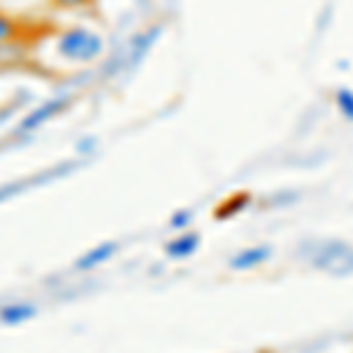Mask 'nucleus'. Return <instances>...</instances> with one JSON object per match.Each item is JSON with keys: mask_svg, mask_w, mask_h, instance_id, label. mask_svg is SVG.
<instances>
[{"mask_svg": "<svg viewBox=\"0 0 353 353\" xmlns=\"http://www.w3.org/2000/svg\"><path fill=\"white\" fill-rule=\"evenodd\" d=\"M36 313L38 309L33 304H28V301H12V304L0 306V325H8V327L24 325V323L36 318Z\"/></svg>", "mask_w": 353, "mask_h": 353, "instance_id": "39448f33", "label": "nucleus"}, {"mask_svg": "<svg viewBox=\"0 0 353 353\" xmlns=\"http://www.w3.org/2000/svg\"><path fill=\"white\" fill-rule=\"evenodd\" d=\"M269 257H271L269 245H254V248L238 250L229 259V266L233 271H252V269H259L264 261H269Z\"/></svg>", "mask_w": 353, "mask_h": 353, "instance_id": "7ed1b4c3", "label": "nucleus"}, {"mask_svg": "<svg viewBox=\"0 0 353 353\" xmlns=\"http://www.w3.org/2000/svg\"><path fill=\"white\" fill-rule=\"evenodd\" d=\"M21 31H24L21 21L14 19L12 14H8V12H3V10H0V48H5V45H12V43H19Z\"/></svg>", "mask_w": 353, "mask_h": 353, "instance_id": "0eeeda50", "label": "nucleus"}, {"mask_svg": "<svg viewBox=\"0 0 353 353\" xmlns=\"http://www.w3.org/2000/svg\"><path fill=\"white\" fill-rule=\"evenodd\" d=\"M116 252H118V243H101V245H97V248L88 250L83 257L76 259V269L78 271H92V269H97V266L106 264V261H109Z\"/></svg>", "mask_w": 353, "mask_h": 353, "instance_id": "423d86ee", "label": "nucleus"}, {"mask_svg": "<svg viewBox=\"0 0 353 353\" xmlns=\"http://www.w3.org/2000/svg\"><path fill=\"white\" fill-rule=\"evenodd\" d=\"M248 201H250V198H248V193H245V196L241 193V196H238L236 201H231L229 205H224V208L219 210V214H217V217H219V219H224V217H233V214H236L238 210L243 208V205H248Z\"/></svg>", "mask_w": 353, "mask_h": 353, "instance_id": "1a4fd4ad", "label": "nucleus"}, {"mask_svg": "<svg viewBox=\"0 0 353 353\" xmlns=\"http://www.w3.org/2000/svg\"><path fill=\"white\" fill-rule=\"evenodd\" d=\"M68 106V99H48V101H43L38 109H33L31 113H26L24 118L19 121V125H17V132H21V134H26V132H33V130H38V128H43L48 121H52L54 116H59L61 111H64Z\"/></svg>", "mask_w": 353, "mask_h": 353, "instance_id": "f03ea898", "label": "nucleus"}, {"mask_svg": "<svg viewBox=\"0 0 353 353\" xmlns=\"http://www.w3.org/2000/svg\"><path fill=\"white\" fill-rule=\"evenodd\" d=\"M201 248V236L196 231H179L172 241L165 243V254L170 259H186L198 252Z\"/></svg>", "mask_w": 353, "mask_h": 353, "instance_id": "20e7f679", "label": "nucleus"}, {"mask_svg": "<svg viewBox=\"0 0 353 353\" xmlns=\"http://www.w3.org/2000/svg\"><path fill=\"white\" fill-rule=\"evenodd\" d=\"M54 52L68 64H92L104 52V38L88 26H66L54 33Z\"/></svg>", "mask_w": 353, "mask_h": 353, "instance_id": "f257e3e1", "label": "nucleus"}, {"mask_svg": "<svg viewBox=\"0 0 353 353\" xmlns=\"http://www.w3.org/2000/svg\"><path fill=\"white\" fill-rule=\"evenodd\" d=\"M50 3L59 10H83V8H90L94 0H50Z\"/></svg>", "mask_w": 353, "mask_h": 353, "instance_id": "9d476101", "label": "nucleus"}, {"mask_svg": "<svg viewBox=\"0 0 353 353\" xmlns=\"http://www.w3.org/2000/svg\"><path fill=\"white\" fill-rule=\"evenodd\" d=\"M191 221H193V212H191V210H179V212H174L172 217H170L168 226L172 231L179 233V231H189Z\"/></svg>", "mask_w": 353, "mask_h": 353, "instance_id": "6e6552de", "label": "nucleus"}]
</instances>
